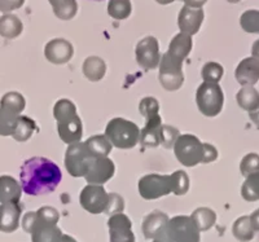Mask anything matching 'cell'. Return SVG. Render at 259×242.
I'll list each match as a JSON object with an SVG mask.
<instances>
[{
	"label": "cell",
	"instance_id": "cell-1",
	"mask_svg": "<svg viewBox=\"0 0 259 242\" xmlns=\"http://www.w3.org/2000/svg\"><path fill=\"white\" fill-rule=\"evenodd\" d=\"M62 172L59 166L46 157H31L21 166L20 184L26 195L45 196L60 185Z\"/></svg>",
	"mask_w": 259,
	"mask_h": 242
},
{
	"label": "cell",
	"instance_id": "cell-2",
	"mask_svg": "<svg viewBox=\"0 0 259 242\" xmlns=\"http://www.w3.org/2000/svg\"><path fill=\"white\" fill-rule=\"evenodd\" d=\"M106 139L118 149H133L140 139V128L136 123L124 118H113L106 124Z\"/></svg>",
	"mask_w": 259,
	"mask_h": 242
},
{
	"label": "cell",
	"instance_id": "cell-3",
	"mask_svg": "<svg viewBox=\"0 0 259 242\" xmlns=\"http://www.w3.org/2000/svg\"><path fill=\"white\" fill-rule=\"evenodd\" d=\"M196 103L201 114L209 118L217 117L223 110V89L218 83H201L196 92Z\"/></svg>",
	"mask_w": 259,
	"mask_h": 242
},
{
	"label": "cell",
	"instance_id": "cell-4",
	"mask_svg": "<svg viewBox=\"0 0 259 242\" xmlns=\"http://www.w3.org/2000/svg\"><path fill=\"white\" fill-rule=\"evenodd\" d=\"M97 157L92 154L85 141L69 145L65 152V168L73 177H84L91 163Z\"/></svg>",
	"mask_w": 259,
	"mask_h": 242
},
{
	"label": "cell",
	"instance_id": "cell-5",
	"mask_svg": "<svg viewBox=\"0 0 259 242\" xmlns=\"http://www.w3.org/2000/svg\"><path fill=\"white\" fill-rule=\"evenodd\" d=\"M172 149L177 160L186 167H194L202 163L203 142L200 141L197 136L189 133L179 135Z\"/></svg>",
	"mask_w": 259,
	"mask_h": 242
},
{
	"label": "cell",
	"instance_id": "cell-6",
	"mask_svg": "<svg viewBox=\"0 0 259 242\" xmlns=\"http://www.w3.org/2000/svg\"><path fill=\"white\" fill-rule=\"evenodd\" d=\"M158 79L161 86L166 91H178L184 83V73H183V62L177 61L175 59L163 54L159 61Z\"/></svg>",
	"mask_w": 259,
	"mask_h": 242
},
{
	"label": "cell",
	"instance_id": "cell-7",
	"mask_svg": "<svg viewBox=\"0 0 259 242\" xmlns=\"http://www.w3.org/2000/svg\"><path fill=\"white\" fill-rule=\"evenodd\" d=\"M166 233L174 242H201V232L191 216L178 215L168 220Z\"/></svg>",
	"mask_w": 259,
	"mask_h": 242
},
{
	"label": "cell",
	"instance_id": "cell-8",
	"mask_svg": "<svg viewBox=\"0 0 259 242\" xmlns=\"http://www.w3.org/2000/svg\"><path fill=\"white\" fill-rule=\"evenodd\" d=\"M138 189L140 197L147 201H153V200L165 197L171 193L170 175H145L139 180Z\"/></svg>",
	"mask_w": 259,
	"mask_h": 242
},
{
	"label": "cell",
	"instance_id": "cell-9",
	"mask_svg": "<svg viewBox=\"0 0 259 242\" xmlns=\"http://www.w3.org/2000/svg\"><path fill=\"white\" fill-rule=\"evenodd\" d=\"M80 206L89 211L90 214H103L105 213L108 202H109V193H106L103 185L89 184L82 189L79 196Z\"/></svg>",
	"mask_w": 259,
	"mask_h": 242
},
{
	"label": "cell",
	"instance_id": "cell-10",
	"mask_svg": "<svg viewBox=\"0 0 259 242\" xmlns=\"http://www.w3.org/2000/svg\"><path fill=\"white\" fill-rule=\"evenodd\" d=\"M135 56L138 65L144 70H153L159 65V44L154 36H145L136 44Z\"/></svg>",
	"mask_w": 259,
	"mask_h": 242
},
{
	"label": "cell",
	"instance_id": "cell-11",
	"mask_svg": "<svg viewBox=\"0 0 259 242\" xmlns=\"http://www.w3.org/2000/svg\"><path fill=\"white\" fill-rule=\"evenodd\" d=\"M110 242H135L133 222L123 213L112 215L108 220Z\"/></svg>",
	"mask_w": 259,
	"mask_h": 242
},
{
	"label": "cell",
	"instance_id": "cell-12",
	"mask_svg": "<svg viewBox=\"0 0 259 242\" xmlns=\"http://www.w3.org/2000/svg\"><path fill=\"white\" fill-rule=\"evenodd\" d=\"M114 172L115 166L110 158H108V157H97L90 166L84 179L89 184L103 185L104 183L109 181L114 176Z\"/></svg>",
	"mask_w": 259,
	"mask_h": 242
},
{
	"label": "cell",
	"instance_id": "cell-13",
	"mask_svg": "<svg viewBox=\"0 0 259 242\" xmlns=\"http://www.w3.org/2000/svg\"><path fill=\"white\" fill-rule=\"evenodd\" d=\"M74 48L70 41L62 38L50 40L45 47V56L51 64L64 65L73 59Z\"/></svg>",
	"mask_w": 259,
	"mask_h": 242
},
{
	"label": "cell",
	"instance_id": "cell-14",
	"mask_svg": "<svg viewBox=\"0 0 259 242\" xmlns=\"http://www.w3.org/2000/svg\"><path fill=\"white\" fill-rule=\"evenodd\" d=\"M205 18V12L202 8H192V7L184 6L180 9L178 16V26L180 33L194 35L198 33L201 25Z\"/></svg>",
	"mask_w": 259,
	"mask_h": 242
},
{
	"label": "cell",
	"instance_id": "cell-15",
	"mask_svg": "<svg viewBox=\"0 0 259 242\" xmlns=\"http://www.w3.org/2000/svg\"><path fill=\"white\" fill-rule=\"evenodd\" d=\"M236 80L242 87H254L259 80V61L254 57H246L235 70Z\"/></svg>",
	"mask_w": 259,
	"mask_h": 242
},
{
	"label": "cell",
	"instance_id": "cell-16",
	"mask_svg": "<svg viewBox=\"0 0 259 242\" xmlns=\"http://www.w3.org/2000/svg\"><path fill=\"white\" fill-rule=\"evenodd\" d=\"M168 216L162 211L154 210L148 214L143 220V233L147 239H154L166 232L168 224Z\"/></svg>",
	"mask_w": 259,
	"mask_h": 242
},
{
	"label": "cell",
	"instance_id": "cell-17",
	"mask_svg": "<svg viewBox=\"0 0 259 242\" xmlns=\"http://www.w3.org/2000/svg\"><path fill=\"white\" fill-rule=\"evenodd\" d=\"M22 207L20 204L0 205V232L13 233L20 225Z\"/></svg>",
	"mask_w": 259,
	"mask_h": 242
},
{
	"label": "cell",
	"instance_id": "cell-18",
	"mask_svg": "<svg viewBox=\"0 0 259 242\" xmlns=\"http://www.w3.org/2000/svg\"><path fill=\"white\" fill-rule=\"evenodd\" d=\"M57 132L65 144L71 145L79 142L83 136V126L79 115L66 121L57 122Z\"/></svg>",
	"mask_w": 259,
	"mask_h": 242
},
{
	"label": "cell",
	"instance_id": "cell-19",
	"mask_svg": "<svg viewBox=\"0 0 259 242\" xmlns=\"http://www.w3.org/2000/svg\"><path fill=\"white\" fill-rule=\"evenodd\" d=\"M22 186L9 175L0 176V204H20Z\"/></svg>",
	"mask_w": 259,
	"mask_h": 242
},
{
	"label": "cell",
	"instance_id": "cell-20",
	"mask_svg": "<svg viewBox=\"0 0 259 242\" xmlns=\"http://www.w3.org/2000/svg\"><path fill=\"white\" fill-rule=\"evenodd\" d=\"M30 234H31V242H61L64 236L57 224H47L40 222L38 216Z\"/></svg>",
	"mask_w": 259,
	"mask_h": 242
},
{
	"label": "cell",
	"instance_id": "cell-21",
	"mask_svg": "<svg viewBox=\"0 0 259 242\" xmlns=\"http://www.w3.org/2000/svg\"><path fill=\"white\" fill-rule=\"evenodd\" d=\"M192 47H193L192 36L188 35V34L179 33L171 39L166 54L170 57H172V59L177 60V61L183 62L188 57V55L191 54Z\"/></svg>",
	"mask_w": 259,
	"mask_h": 242
},
{
	"label": "cell",
	"instance_id": "cell-22",
	"mask_svg": "<svg viewBox=\"0 0 259 242\" xmlns=\"http://www.w3.org/2000/svg\"><path fill=\"white\" fill-rule=\"evenodd\" d=\"M83 75L90 82H100L106 73V64L101 57L90 56L84 60L82 66Z\"/></svg>",
	"mask_w": 259,
	"mask_h": 242
},
{
	"label": "cell",
	"instance_id": "cell-23",
	"mask_svg": "<svg viewBox=\"0 0 259 242\" xmlns=\"http://www.w3.org/2000/svg\"><path fill=\"white\" fill-rule=\"evenodd\" d=\"M24 25L20 18L11 13H6L0 17V35L6 39H15L21 35Z\"/></svg>",
	"mask_w": 259,
	"mask_h": 242
},
{
	"label": "cell",
	"instance_id": "cell-24",
	"mask_svg": "<svg viewBox=\"0 0 259 242\" xmlns=\"http://www.w3.org/2000/svg\"><path fill=\"white\" fill-rule=\"evenodd\" d=\"M236 100L245 112L251 113L259 109V92L254 87H242L236 94Z\"/></svg>",
	"mask_w": 259,
	"mask_h": 242
},
{
	"label": "cell",
	"instance_id": "cell-25",
	"mask_svg": "<svg viewBox=\"0 0 259 242\" xmlns=\"http://www.w3.org/2000/svg\"><path fill=\"white\" fill-rule=\"evenodd\" d=\"M53 13L62 21H69L75 17L78 12L77 0H48Z\"/></svg>",
	"mask_w": 259,
	"mask_h": 242
},
{
	"label": "cell",
	"instance_id": "cell-26",
	"mask_svg": "<svg viewBox=\"0 0 259 242\" xmlns=\"http://www.w3.org/2000/svg\"><path fill=\"white\" fill-rule=\"evenodd\" d=\"M191 218L200 232H206L217 223V214L209 207H198L192 213Z\"/></svg>",
	"mask_w": 259,
	"mask_h": 242
},
{
	"label": "cell",
	"instance_id": "cell-27",
	"mask_svg": "<svg viewBox=\"0 0 259 242\" xmlns=\"http://www.w3.org/2000/svg\"><path fill=\"white\" fill-rule=\"evenodd\" d=\"M139 112L145 118V123H157L162 122L159 115V104L156 98L147 96L139 104Z\"/></svg>",
	"mask_w": 259,
	"mask_h": 242
},
{
	"label": "cell",
	"instance_id": "cell-28",
	"mask_svg": "<svg viewBox=\"0 0 259 242\" xmlns=\"http://www.w3.org/2000/svg\"><path fill=\"white\" fill-rule=\"evenodd\" d=\"M255 230L253 229V225L250 222V216L244 215L240 216L232 227V234L236 239L240 242H249L254 238Z\"/></svg>",
	"mask_w": 259,
	"mask_h": 242
},
{
	"label": "cell",
	"instance_id": "cell-29",
	"mask_svg": "<svg viewBox=\"0 0 259 242\" xmlns=\"http://www.w3.org/2000/svg\"><path fill=\"white\" fill-rule=\"evenodd\" d=\"M21 114L0 107V135L12 136L20 123Z\"/></svg>",
	"mask_w": 259,
	"mask_h": 242
},
{
	"label": "cell",
	"instance_id": "cell-30",
	"mask_svg": "<svg viewBox=\"0 0 259 242\" xmlns=\"http://www.w3.org/2000/svg\"><path fill=\"white\" fill-rule=\"evenodd\" d=\"M85 144H87L90 151L92 152V154L96 157H108L113 148V145L110 144L109 140L106 139L105 135L91 136V137L87 139Z\"/></svg>",
	"mask_w": 259,
	"mask_h": 242
},
{
	"label": "cell",
	"instance_id": "cell-31",
	"mask_svg": "<svg viewBox=\"0 0 259 242\" xmlns=\"http://www.w3.org/2000/svg\"><path fill=\"white\" fill-rule=\"evenodd\" d=\"M77 107L73 101L69 99H61L57 101L53 107V117L56 119V122L66 121V119H71L74 117H77Z\"/></svg>",
	"mask_w": 259,
	"mask_h": 242
},
{
	"label": "cell",
	"instance_id": "cell-32",
	"mask_svg": "<svg viewBox=\"0 0 259 242\" xmlns=\"http://www.w3.org/2000/svg\"><path fill=\"white\" fill-rule=\"evenodd\" d=\"M38 130L36 127V123L32 121L30 117H26V115H21L20 123H18L17 128L13 132L12 137L18 142H25L30 139L32 136V133Z\"/></svg>",
	"mask_w": 259,
	"mask_h": 242
},
{
	"label": "cell",
	"instance_id": "cell-33",
	"mask_svg": "<svg viewBox=\"0 0 259 242\" xmlns=\"http://www.w3.org/2000/svg\"><path fill=\"white\" fill-rule=\"evenodd\" d=\"M133 12L131 0H109L108 4V15L114 20H126Z\"/></svg>",
	"mask_w": 259,
	"mask_h": 242
},
{
	"label": "cell",
	"instance_id": "cell-34",
	"mask_svg": "<svg viewBox=\"0 0 259 242\" xmlns=\"http://www.w3.org/2000/svg\"><path fill=\"white\" fill-rule=\"evenodd\" d=\"M241 197L247 202L259 201V174H253L245 179L241 185Z\"/></svg>",
	"mask_w": 259,
	"mask_h": 242
},
{
	"label": "cell",
	"instance_id": "cell-35",
	"mask_svg": "<svg viewBox=\"0 0 259 242\" xmlns=\"http://www.w3.org/2000/svg\"><path fill=\"white\" fill-rule=\"evenodd\" d=\"M170 183H171V193L175 196H184L189 190V176L186 171L178 170L170 175Z\"/></svg>",
	"mask_w": 259,
	"mask_h": 242
},
{
	"label": "cell",
	"instance_id": "cell-36",
	"mask_svg": "<svg viewBox=\"0 0 259 242\" xmlns=\"http://www.w3.org/2000/svg\"><path fill=\"white\" fill-rule=\"evenodd\" d=\"M161 127L144 126V128L140 130L139 142L142 144L143 148H157L161 145Z\"/></svg>",
	"mask_w": 259,
	"mask_h": 242
},
{
	"label": "cell",
	"instance_id": "cell-37",
	"mask_svg": "<svg viewBox=\"0 0 259 242\" xmlns=\"http://www.w3.org/2000/svg\"><path fill=\"white\" fill-rule=\"evenodd\" d=\"M0 107L7 108V109L17 113V114H21L26 107V101H25L24 96L18 92H8L0 100Z\"/></svg>",
	"mask_w": 259,
	"mask_h": 242
},
{
	"label": "cell",
	"instance_id": "cell-38",
	"mask_svg": "<svg viewBox=\"0 0 259 242\" xmlns=\"http://www.w3.org/2000/svg\"><path fill=\"white\" fill-rule=\"evenodd\" d=\"M240 25L244 31L249 34H259V11L249 9L240 17Z\"/></svg>",
	"mask_w": 259,
	"mask_h": 242
},
{
	"label": "cell",
	"instance_id": "cell-39",
	"mask_svg": "<svg viewBox=\"0 0 259 242\" xmlns=\"http://www.w3.org/2000/svg\"><path fill=\"white\" fill-rule=\"evenodd\" d=\"M224 69L221 64L218 62H206L203 65L202 70H201V75H202L203 82L209 83H219L223 78Z\"/></svg>",
	"mask_w": 259,
	"mask_h": 242
},
{
	"label": "cell",
	"instance_id": "cell-40",
	"mask_svg": "<svg viewBox=\"0 0 259 242\" xmlns=\"http://www.w3.org/2000/svg\"><path fill=\"white\" fill-rule=\"evenodd\" d=\"M240 171L242 176L247 177L253 174H259V154L249 153L240 162Z\"/></svg>",
	"mask_w": 259,
	"mask_h": 242
},
{
	"label": "cell",
	"instance_id": "cell-41",
	"mask_svg": "<svg viewBox=\"0 0 259 242\" xmlns=\"http://www.w3.org/2000/svg\"><path fill=\"white\" fill-rule=\"evenodd\" d=\"M179 137V130L168 124H162L161 127V145L165 149L174 148L175 142Z\"/></svg>",
	"mask_w": 259,
	"mask_h": 242
},
{
	"label": "cell",
	"instance_id": "cell-42",
	"mask_svg": "<svg viewBox=\"0 0 259 242\" xmlns=\"http://www.w3.org/2000/svg\"><path fill=\"white\" fill-rule=\"evenodd\" d=\"M36 216L40 222L47 224H57L60 220V214L55 207L43 206L36 211Z\"/></svg>",
	"mask_w": 259,
	"mask_h": 242
},
{
	"label": "cell",
	"instance_id": "cell-43",
	"mask_svg": "<svg viewBox=\"0 0 259 242\" xmlns=\"http://www.w3.org/2000/svg\"><path fill=\"white\" fill-rule=\"evenodd\" d=\"M124 210V200L117 193H109V202L106 206L105 213L106 215H115V214L123 213Z\"/></svg>",
	"mask_w": 259,
	"mask_h": 242
},
{
	"label": "cell",
	"instance_id": "cell-44",
	"mask_svg": "<svg viewBox=\"0 0 259 242\" xmlns=\"http://www.w3.org/2000/svg\"><path fill=\"white\" fill-rule=\"evenodd\" d=\"M25 0H0V12L6 13L12 12L16 9H20L24 6Z\"/></svg>",
	"mask_w": 259,
	"mask_h": 242
},
{
	"label": "cell",
	"instance_id": "cell-45",
	"mask_svg": "<svg viewBox=\"0 0 259 242\" xmlns=\"http://www.w3.org/2000/svg\"><path fill=\"white\" fill-rule=\"evenodd\" d=\"M218 158V149L209 142H203V158L202 163H210Z\"/></svg>",
	"mask_w": 259,
	"mask_h": 242
},
{
	"label": "cell",
	"instance_id": "cell-46",
	"mask_svg": "<svg viewBox=\"0 0 259 242\" xmlns=\"http://www.w3.org/2000/svg\"><path fill=\"white\" fill-rule=\"evenodd\" d=\"M36 222V213L35 211H29L24 215L22 218V229L26 232V233H31L32 228L35 225Z\"/></svg>",
	"mask_w": 259,
	"mask_h": 242
},
{
	"label": "cell",
	"instance_id": "cell-47",
	"mask_svg": "<svg viewBox=\"0 0 259 242\" xmlns=\"http://www.w3.org/2000/svg\"><path fill=\"white\" fill-rule=\"evenodd\" d=\"M182 2L184 3V6L192 7V8H202L207 0H182Z\"/></svg>",
	"mask_w": 259,
	"mask_h": 242
},
{
	"label": "cell",
	"instance_id": "cell-48",
	"mask_svg": "<svg viewBox=\"0 0 259 242\" xmlns=\"http://www.w3.org/2000/svg\"><path fill=\"white\" fill-rule=\"evenodd\" d=\"M250 216V222H251V225H253V229L255 230V232H259V209H256L255 211H253L251 213Z\"/></svg>",
	"mask_w": 259,
	"mask_h": 242
},
{
	"label": "cell",
	"instance_id": "cell-49",
	"mask_svg": "<svg viewBox=\"0 0 259 242\" xmlns=\"http://www.w3.org/2000/svg\"><path fill=\"white\" fill-rule=\"evenodd\" d=\"M249 118H250V121L255 124V127L259 130V109L255 110V112L249 113Z\"/></svg>",
	"mask_w": 259,
	"mask_h": 242
},
{
	"label": "cell",
	"instance_id": "cell-50",
	"mask_svg": "<svg viewBox=\"0 0 259 242\" xmlns=\"http://www.w3.org/2000/svg\"><path fill=\"white\" fill-rule=\"evenodd\" d=\"M251 57H254V59L259 61V39L254 41L253 45H251Z\"/></svg>",
	"mask_w": 259,
	"mask_h": 242
},
{
	"label": "cell",
	"instance_id": "cell-51",
	"mask_svg": "<svg viewBox=\"0 0 259 242\" xmlns=\"http://www.w3.org/2000/svg\"><path fill=\"white\" fill-rule=\"evenodd\" d=\"M153 242H174V241H172V239L168 237V234L165 232V233L161 234V236L156 237V238L153 239Z\"/></svg>",
	"mask_w": 259,
	"mask_h": 242
},
{
	"label": "cell",
	"instance_id": "cell-52",
	"mask_svg": "<svg viewBox=\"0 0 259 242\" xmlns=\"http://www.w3.org/2000/svg\"><path fill=\"white\" fill-rule=\"evenodd\" d=\"M61 242H78V241L75 238H73V237H71V236H68V234H64V236H62Z\"/></svg>",
	"mask_w": 259,
	"mask_h": 242
},
{
	"label": "cell",
	"instance_id": "cell-53",
	"mask_svg": "<svg viewBox=\"0 0 259 242\" xmlns=\"http://www.w3.org/2000/svg\"><path fill=\"white\" fill-rule=\"evenodd\" d=\"M157 3L161 4V6H167V4H171L174 3L175 0H156Z\"/></svg>",
	"mask_w": 259,
	"mask_h": 242
},
{
	"label": "cell",
	"instance_id": "cell-54",
	"mask_svg": "<svg viewBox=\"0 0 259 242\" xmlns=\"http://www.w3.org/2000/svg\"><path fill=\"white\" fill-rule=\"evenodd\" d=\"M227 2H228V3H231V4H237V3H240L241 0H227Z\"/></svg>",
	"mask_w": 259,
	"mask_h": 242
},
{
	"label": "cell",
	"instance_id": "cell-55",
	"mask_svg": "<svg viewBox=\"0 0 259 242\" xmlns=\"http://www.w3.org/2000/svg\"><path fill=\"white\" fill-rule=\"evenodd\" d=\"M92 2H103V0H92Z\"/></svg>",
	"mask_w": 259,
	"mask_h": 242
}]
</instances>
